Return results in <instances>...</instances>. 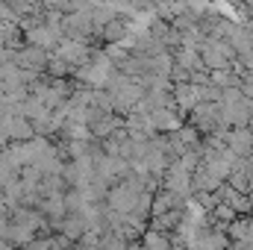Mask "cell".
I'll list each match as a JSON object with an SVG mask.
<instances>
[{"label":"cell","mask_w":253,"mask_h":250,"mask_svg":"<svg viewBox=\"0 0 253 250\" xmlns=\"http://www.w3.org/2000/svg\"><path fill=\"white\" fill-rule=\"evenodd\" d=\"M115 71V62L109 59V53H100V56H94L91 62H85L80 71H77V77L83 80V83H88V85H109V80L115 77L112 74Z\"/></svg>","instance_id":"cell-1"},{"label":"cell","mask_w":253,"mask_h":250,"mask_svg":"<svg viewBox=\"0 0 253 250\" xmlns=\"http://www.w3.org/2000/svg\"><path fill=\"white\" fill-rule=\"evenodd\" d=\"M0 132H3L9 141H30L33 132H36V126H33L30 118H24V115H18V112H6V115L0 118Z\"/></svg>","instance_id":"cell-2"},{"label":"cell","mask_w":253,"mask_h":250,"mask_svg":"<svg viewBox=\"0 0 253 250\" xmlns=\"http://www.w3.org/2000/svg\"><path fill=\"white\" fill-rule=\"evenodd\" d=\"M59 36H62V24H36L27 30V42L36 47H59Z\"/></svg>","instance_id":"cell-3"},{"label":"cell","mask_w":253,"mask_h":250,"mask_svg":"<svg viewBox=\"0 0 253 250\" xmlns=\"http://www.w3.org/2000/svg\"><path fill=\"white\" fill-rule=\"evenodd\" d=\"M50 62V56H47V50L44 47H36V44H30V47H18L15 50V65L18 68H24V71H42V68H47Z\"/></svg>","instance_id":"cell-4"},{"label":"cell","mask_w":253,"mask_h":250,"mask_svg":"<svg viewBox=\"0 0 253 250\" xmlns=\"http://www.w3.org/2000/svg\"><path fill=\"white\" fill-rule=\"evenodd\" d=\"M56 56L65 59L71 68H83V65L88 62V47H85L80 39H68V42H62V44L56 47Z\"/></svg>","instance_id":"cell-5"},{"label":"cell","mask_w":253,"mask_h":250,"mask_svg":"<svg viewBox=\"0 0 253 250\" xmlns=\"http://www.w3.org/2000/svg\"><path fill=\"white\" fill-rule=\"evenodd\" d=\"M39 209L44 212V215H50L53 221H59L65 212H68V203H65V191L59 194H47V197H42L39 200Z\"/></svg>","instance_id":"cell-6"},{"label":"cell","mask_w":253,"mask_h":250,"mask_svg":"<svg viewBox=\"0 0 253 250\" xmlns=\"http://www.w3.org/2000/svg\"><path fill=\"white\" fill-rule=\"evenodd\" d=\"M126 30H129V24H126V21L112 18V21L103 27V42H109V44H118V42H124V39H129V36H126Z\"/></svg>","instance_id":"cell-7"},{"label":"cell","mask_w":253,"mask_h":250,"mask_svg":"<svg viewBox=\"0 0 253 250\" xmlns=\"http://www.w3.org/2000/svg\"><path fill=\"white\" fill-rule=\"evenodd\" d=\"M144 250H168V245H165V239H162L159 233H147V239H144Z\"/></svg>","instance_id":"cell-8"}]
</instances>
